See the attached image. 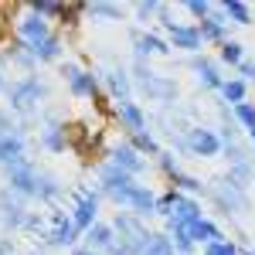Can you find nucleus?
I'll return each mask as SVG.
<instances>
[{"mask_svg":"<svg viewBox=\"0 0 255 255\" xmlns=\"http://www.w3.org/2000/svg\"><path fill=\"white\" fill-rule=\"evenodd\" d=\"M85 14L99 24H113V20H123V7L119 3H106V0H96V3H85Z\"/></svg>","mask_w":255,"mask_h":255,"instance_id":"nucleus-26","label":"nucleus"},{"mask_svg":"<svg viewBox=\"0 0 255 255\" xmlns=\"http://www.w3.org/2000/svg\"><path fill=\"white\" fill-rule=\"evenodd\" d=\"M218 61L228 65V68H238V65L245 61V44L235 41V38H228L225 44H221V51H218Z\"/></svg>","mask_w":255,"mask_h":255,"instance_id":"nucleus-29","label":"nucleus"},{"mask_svg":"<svg viewBox=\"0 0 255 255\" xmlns=\"http://www.w3.org/2000/svg\"><path fill=\"white\" fill-rule=\"evenodd\" d=\"M44 242L55 245V249H75L79 232H75L68 211H61V208H51V211H48V232H44Z\"/></svg>","mask_w":255,"mask_h":255,"instance_id":"nucleus-9","label":"nucleus"},{"mask_svg":"<svg viewBox=\"0 0 255 255\" xmlns=\"http://www.w3.org/2000/svg\"><path fill=\"white\" fill-rule=\"evenodd\" d=\"M129 143L136 146L139 153H146V160H150V157L157 160V157H160V150H163V146L157 143V136H153L150 129H139V133H129Z\"/></svg>","mask_w":255,"mask_h":255,"instance_id":"nucleus-30","label":"nucleus"},{"mask_svg":"<svg viewBox=\"0 0 255 255\" xmlns=\"http://www.w3.org/2000/svg\"><path fill=\"white\" fill-rule=\"evenodd\" d=\"M61 79L68 82V92L75 99H92L96 102V96H99V75L96 72L82 68L75 61H61Z\"/></svg>","mask_w":255,"mask_h":255,"instance_id":"nucleus-7","label":"nucleus"},{"mask_svg":"<svg viewBox=\"0 0 255 255\" xmlns=\"http://www.w3.org/2000/svg\"><path fill=\"white\" fill-rule=\"evenodd\" d=\"M27 208H24V197H17L14 191H0V225L7 232H24V221H27Z\"/></svg>","mask_w":255,"mask_h":255,"instance_id":"nucleus-14","label":"nucleus"},{"mask_svg":"<svg viewBox=\"0 0 255 255\" xmlns=\"http://www.w3.org/2000/svg\"><path fill=\"white\" fill-rule=\"evenodd\" d=\"M157 167L163 170V177L170 180V177L180 170V163H177V157H174V150H160V157H157Z\"/></svg>","mask_w":255,"mask_h":255,"instance_id":"nucleus-38","label":"nucleus"},{"mask_svg":"<svg viewBox=\"0 0 255 255\" xmlns=\"http://www.w3.org/2000/svg\"><path fill=\"white\" fill-rule=\"evenodd\" d=\"M61 51H65V41H61V34L55 31V34L44 41V44H38L31 55H34L38 61H58V58H61Z\"/></svg>","mask_w":255,"mask_h":255,"instance_id":"nucleus-32","label":"nucleus"},{"mask_svg":"<svg viewBox=\"0 0 255 255\" xmlns=\"http://www.w3.org/2000/svg\"><path fill=\"white\" fill-rule=\"evenodd\" d=\"M242 255H255V245H245V249H242Z\"/></svg>","mask_w":255,"mask_h":255,"instance_id":"nucleus-44","label":"nucleus"},{"mask_svg":"<svg viewBox=\"0 0 255 255\" xmlns=\"http://www.w3.org/2000/svg\"><path fill=\"white\" fill-rule=\"evenodd\" d=\"M61 194H65V184H61L55 174H44V170H41V177H38V201L55 208V204L61 201Z\"/></svg>","mask_w":255,"mask_h":255,"instance_id":"nucleus-24","label":"nucleus"},{"mask_svg":"<svg viewBox=\"0 0 255 255\" xmlns=\"http://www.w3.org/2000/svg\"><path fill=\"white\" fill-rule=\"evenodd\" d=\"M221 99H225V102H232V109L242 106V102H249V82L225 79V85H221Z\"/></svg>","mask_w":255,"mask_h":255,"instance_id":"nucleus-27","label":"nucleus"},{"mask_svg":"<svg viewBox=\"0 0 255 255\" xmlns=\"http://www.w3.org/2000/svg\"><path fill=\"white\" fill-rule=\"evenodd\" d=\"M24 150H27V143H24V126H17L14 133H3L0 136V163L3 167H14V163H24Z\"/></svg>","mask_w":255,"mask_h":255,"instance_id":"nucleus-20","label":"nucleus"},{"mask_svg":"<svg viewBox=\"0 0 255 255\" xmlns=\"http://www.w3.org/2000/svg\"><path fill=\"white\" fill-rule=\"evenodd\" d=\"M96 180H99V194H106L109 201H113V197H119L123 191H129V187L136 184V177H129L126 170H119V167H113L109 160L96 167Z\"/></svg>","mask_w":255,"mask_h":255,"instance_id":"nucleus-10","label":"nucleus"},{"mask_svg":"<svg viewBox=\"0 0 255 255\" xmlns=\"http://www.w3.org/2000/svg\"><path fill=\"white\" fill-rule=\"evenodd\" d=\"M197 31H201V41H204V44H218V48H221V44L228 41V17H225V10H221V3H215V10L197 24Z\"/></svg>","mask_w":255,"mask_h":255,"instance_id":"nucleus-16","label":"nucleus"},{"mask_svg":"<svg viewBox=\"0 0 255 255\" xmlns=\"http://www.w3.org/2000/svg\"><path fill=\"white\" fill-rule=\"evenodd\" d=\"M34 14H41L44 20H51V17H61L65 14V3H55V0H38V3H27Z\"/></svg>","mask_w":255,"mask_h":255,"instance_id":"nucleus-37","label":"nucleus"},{"mask_svg":"<svg viewBox=\"0 0 255 255\" xmlns=\"http://www.w3.org/2000/svg\"><path fill=\"white\" fill-rule=\"evenodd\" d=\"M232 113H235L238 126H245V129H252V126H255V102H242V106H235Z\"/></svg>","mask_w":255,"mask_h":255,"instance_id":"nucleus-39","label":"nucleus"},{"mask_svg":"<svg viewBox=\"0 0 255 255\" xmlns=\"http://www.w3.org/2000/svg\"><path fill=\"white\" fill-rule=\"evenodd\" d=\"M133 79H136L139 92L150 99V102H160L163 109H170V106H177V96H180V89H177L174 79H167V75H160V72H153L150 65L143 58L133 61Z\"/></svg>","mask_w":255,"mask_h":255,"instance_id":"nucleus-2","label":"nucleus"},{"mask_svg":"<svg viewBox=\"0 0 255 255\" xmlns=\"http://www.w3.org/2000/svg\"><path fill=\"white\" fill-rule=\"evenodd\" d=\"M72 252H75V255H99V252H92V249H85V245H75Z\"/></svg>","mask_w":255,"mask_h":255,"instance_id":"nucleus-43","label":"nucleus"},{"mask_svg":"<svg viewBox=\"0 0 255 255\" xmlns=\"http://www.w3.org/2000/svg\"><path fill=\"white\" fill-rule=\"evenodd\" d=\"M170 187H174V191H180V194H204V191H208V187H204V184H201V177H194V174H184V170H177L174 177H170Z\"/></svg>","mask_w":255,"mask_h":255,"instance_id":"nucleus-28","label":"nucleus"},{"mask_svg":"<svg viewBox=\"0 0 255 255\" xmlns=\"http://www.w3.org/2000/svg\"><path fill=\"white\" fill-rule=\"evenodd\" d=\"M129 41H133V48H136V58H150V55H170V44L163 34H153V31H139L133 27L129 31Z\"/></svg>","mask_w":255,"mask_h":255,"instance_id":"nucleus-18","label":"nucleus"},{"mask_svg":"<svg viewBox=\"0 0 255 255\" xmlns=\"http://www.w3.org/2000/svg\"><path fill=\"white\" fill-rule=\"evenodd\" d=\"M184 146H187V153L197 157V160H215V157H221V150H225L218 129H208V126H191V129L184 133Z\"/></svg>","mask_w":255,"mask_h":255,"instance_id":"nucleus-6","label":"nucleus"},{"mask_svg":"<svg viewBox=\"0 0 255 255\" xmlns=\"http://www.w3.org/2000/svg\"><path fill=\"white\" fill-rule=\"evenodd\" d=\"M3 174H7V191H14L17 197H34L38 201V177L41 170L31 163V160H24V163H14V167H3Z\"/></svg>","mask_w":255,"mask_h":255,"instance_id":"nucleus-8","label":"nucleus"},{"mask_svg":"<svg viewBox=\"0 0 255 255\" xmlns=\"http://www.w3.org/2000/svg\"><path fill=\"white\" fill-rule=\"evenodd\" d=\"M113 245H116V232H113L109 221H96V225L85 232V249H92V252L109 255V252H113Z\"/></svg>","mask_w":255,"mask_h":255,"instance_id":"nucleus-21","label":"nucleus"},{"mask_svg":"<svg viewBox=\"0 0 255 255\" xmlns=\"http://www.w3.org/2000/svg\"><path fill=\"white\" fill-rule=\"evenodd\" d=\"M221 10H225V17L232 20V24H242V27H249V24H252V7H249V3H242V0H225V3H221Z\"/></svg>","mask_w":255,"mask_h":255,"instance_id":"nucleus-31","label":"nucleus"},{"mask_svg":"<svg viewBox=\"0 0 255 255\" xmlns=\"http://www.w3.org/2000/svg\"><path fill=\"white\" fill-rule=\"evenodd\" d=\"M238 79L242 82H255V58H245L238 65Z\"/></svg>","mask_w":255,"mask_h":255,"instance_id":"nucleus-42","label":"nucleus"},{"mask_svg":"<svg viewBox=\"0 0 255 255\" xmlns=\"http://www.w3.org/2000/svg\"><path fill=\"white\" fill-rule=\"evenodd\" d=\"M109 163L119 167V170H126L129 177H139V174H146V170H150V160L143 157L129 139H123V143H116V146L109 150Z\"/></svg>","mask_w":255,"mask_h":255,"instance_id":"nucleus-11","label":"nucleus"},{"mask_svg":"<svg viewBox=\"0 0 255 255\" xmlns=\"http://www.w3.org/2000/svg\"><path fill=\"white\" fill-rule=\"evenodd\" d=\"M143 255H177V252H174V242L167 238V232H153V238H150V245H146Z\"/></svg>","mask_w":255,"mask_h":255,"instance_id":"nucleus-34","label":"nucleus"},{"mask_svg":"<svg viewBox=\"0 0 255 255\" xmlns=\"http://www.w3.org/2000/svg\"><path fill=\"white\" fill-rule=\"evenodd\" d=\"M14 34H17V41L27 48V51H34V48L44 44L55 31H51V20H44L41 14H34L31 7H24L20 17H17V24H14Z\"/></svg>","mask_w":255,"mask_h":255,"instance_id":"nucleus-5","label":"nucleus"},{"mask_svg":"<svg viewBox=\"0 0 255 255\" xmlns=\"http://www.w3.org/2000/svg\"><path fill=\"white\" fill-rule=\"evenodd\" d=\"M102 82H106V89H109V96H113V102H116V106L133 102V75H129L123 65L106 68V72H102Z\"/></svg>","mask_w":255,"mask_h":255,"instance_id":"nucleus-15","label":"nucleus"},{"mask_svg":"<svg viewBox=\"0 0 255 255\" xmlns=\"http://www.w3.org/2000/svg\"><path fill=\"white\" fill-rule=\"evenodd\" d=\"M208 194H211V201L218 204V211H225V215H242V211L249 208V194H245L242 187H235V184H228L225 177L218 180Z\"/></svg>","mask_w":255,"mask_h":255,"instance_id":"nucleus-12","label":"nucleus"},{"mask_svg":"<svg viewBox=\"0 0 255 255\" xmlns=\"http://www.w3.org/2000/svg\"><path fill=\"white\" fill-rule=\"evenodd\" d=\"M109 225H113V232H116V245H113L109 255H143L146 252L153 232L143 225V218L129 215V211H119Z\"/></svg>","mask_w":255,"mask_h":255,"instance_id":"nucleus-1","label":"nucleus"},{"mask_svg":"<svg viewBox=\"0 0 255 255\" xmlns=\"http://www.w3.org/2000/svg\"><path fill=\"white\" fill-rule=\"evenodd\" d=\"M184 10H187L191 17H197V24H201V20L215 10V3H208V0H187V3H184Z\"/></svg>","mask_w":255,"mask_h":255,"instance_id":"nucleus-41","label":"nucleus"},{"mask_svg":"<svg viewBox=\"0 0 255 255\" xmlns=\"http://www.w3.org/2000/svg\"><path fill=\"white\" fill-rule=\"evenodd\" d=\"M225 180L245 191V187H249V184L255 180V170H252V163H235V167H228V174H225Z\"/></svg>","mask_w":255,"mask_h":255,"instance_id":"nucleus-33","label":"nucleus"},{"mask_svg":"<svg viewBox=\"0 0 255 255\" xmlns=\"http://www.w3.org/2000/svg\"><path fill=\"white\" fill-rule=\"evenodd\" d=\"M3 96H7V109H10V113H17V116H34L38 106L44 102V96H48V85H44L38 75H24V79L10 82Z\"/></svg>","mask_w":255,"mask_h":255,"instance_id":"nucleus-3","label":"nucleus"},{"mask_svg":"<svg viewBox=\"0 0 255 255\" xmlns=\"http://www.w3.org/2000/svg\"><path fill=\"white\" fill-rule=\"evenodd\" d=\"M174 201H177V191H174V187H167L163 194H157V215L163 218V221H167V218H170V211H174Z\"/></svg>","mask_w":255,"mask_h":255,"instance_id":"nucleus-40","label":"nucleus"},{"mask_svg":"<svg viewBox=\"0 0 255 255\" xmlns=\"http://www.w3.org/2000/svg\"><path fill=\"white\" fill-rule=\"evenodd\" d=\"M41 150H48V153H65L68 150V133H65L61 123H48L41 129Z\"/></svg>","mask_w":255,"mask_h":255,"instance_id":"nucleus-23","label":"nucleus"},{"mask_svg":"<svg viewBox=\"0 0 255 255\" xmlns=\"http://www.w3.org/2000/svg\"><path fill=\"white\" fill-rule=\"evenodd\" d=\"M123 211H129V215H136V218L157 215V191L136 180L133 191H129V197H126V208H123Z\"/></svg>","mask_w":255,"mask_h":255,"instance_id":"nucleus-17","label":"nucleus"},{"mask_svg":"<svg viewBox=\"0 0 255 255\" xmlns=\"http://www.w3.org/2000/svg\"><path fill=\"white\" fill-rule=\"evenodd\" d=\"M68 215H72V225L75 232L85 235L92 225L99 221V191H92L89 184H75L72 187V204H68Z\"/></svg>","mask_w":255,"mask_h":255,"instance_id":"nucleus-4","label":"nucleus"},{"mask_svg":"<svg viewBox=\"0 0 255 255\" xmlns=\"http://www.w3.org/2000/svg\"><path fill=\"white\" fill-rule=\"evenodd\" d=\"M191 238H194L197 249H204V245H211V242H218V238H225V232H221L215 221L204 215L201 221H194V225H191Z\"/></svg>","mask_w":255,"mask_h":255,"instance_id":"nucleus-25","label":"nucleus"},{"mask_svg":"<svg viewBox=\"0 0 255 255\" xmlns=\"http://www.w3.org/2000/svg\"><path fill=\"white\" fill-rule=\"evenodd\" d=\"M116 119H119V126L129 129V133L146 129V113H143L139 102H123V106H116Z\"/></svg>","mask_w":255,"mask_h":255,"instance_id":"nucleus-22","label":"nucleus"},{"mask_svg":"<svg viewBox=\"0 0 255 255\" xmlns=\"http://www.w3.org/2000/svg\"><path fill=\"white\" fill-rule=\"evenodd\" d=\"M249 143H252V146H255V126H252V129H249Z\"/></svg>","mask_w":255,"mask_h":255,"instance_id":"nucleus-45","label":"nucleus"},{"mask_svg":"<svg viewBox=\"0 0 255 255\" xmlns=\"http://www.w3.org/2000/svg\"><path fill=\"white\" fill-rule=\"evenodd\" d=\"M133 10H136V20H139V24H146V20L160 17V10H163V3H160V0H139V3L133 7Z\"/></svg>","mask_w":255,"mask_h":255,"instance_id":"nucleus-36","label":"nucleus"},{"mask_svg":"<svg viewBox=\"0 0 255 255\" xmlns=\"http://www.w3.org/2000/svg\"><path fill=\"white\" fill-rule=\"evenodd\" d=\"M191 65V72H194V82L201 89H208V92H221V85H225V75H221V61L208 58V55H191L187 58Z\"/></svg>","mask_w":255,"mask_h":255,"instance_id":"nucleus-13","label":"nucleus"},{"mask_svg":"<svg viewBox=\"0 0 255 255\" xmlns=\"http://www.w3.org/2000/svg\"><path fill=\"white\" fill-rule=\"evenodd\" d=\"M204 218V208H201V201L191 194H180L177 191V201H174V211L167 218V225H194Z\"/></svg>","mask_w":255,"mask_h":255,"instance_id":"nucleus-19","label":"nucleus"},{"mask_svg":"<svg viewBox=\"0 0 255 255\" xmlns=\"http://www.w3.org/2000/svg\"><path fill=\"white\" fill-rule=\"evenodd\" d=\"M201 255H242V245H235L232 238H218L211 245H204Z\"/></svg>","mask_w":255,"mask_h":255,"instance_id":"nucleus-35","label":"nucleus"},{"mask_svg":"<svg viewBox=\"0 0 255 255\" xmlns=\"http://www.w3.org/2000/svg\"><path fill=\"white\" fill-rule=\"evenodd\" d=\"M27 255H44V249H31V252H27Z\"/></svg>","mask_w":255,"mask_h":255,"instance_id":"nucleus-46","label":"nucleus"}]
</instances>
